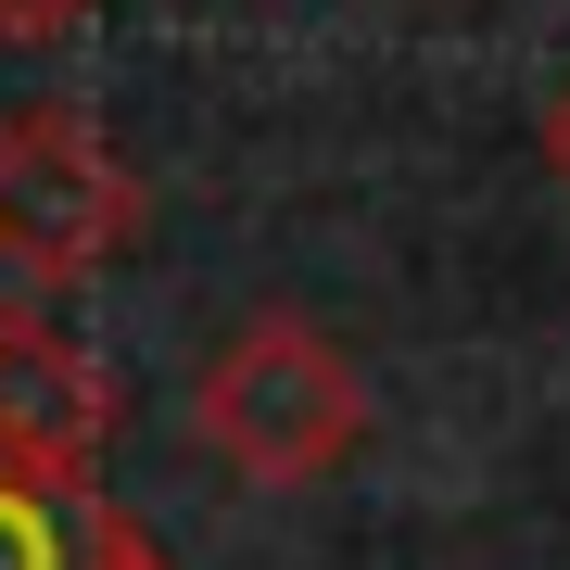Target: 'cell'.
Listing matches in <instances>:
<instances>
[{"label":"cell","mask_w":570,"mask_h":570,"mask_svg":"<svg viewBox=\"0 0 570 570\" xmlns=\"http://www.w3.org/2000/svg\"><path fill=\"white\" fill-rule=\"evenodd\" d=\"M190 431L228 482L254 494H292V482H330L355 444H367V381L355 355L330 343L305 305H266L216 343V367L190 381Z\"/></svg>","instance_id":"6da1fadb"},{"label":"cell","mask_w":570,"mask_h":570,"mask_svg":"<svg viewBox=\"0 0 570 570\" xmlns=\"http://www.w3.org/2000/svg\"><path fill=\"white\" fill-rule=\"evenodd\" d=\"M140 242V178L77 102H26L0 115V266L39 292H77L89 266H115Z\"/></svg>","instance_id":"7a4b0ae2"},{"label":"cell","mask_w":570,"mask_h":570,"mask_svg":"<svg viewBox=\"0 0 570 570\" xmlns=\"http://www.w3.org/2000/svg\"><path fill=\"white\" fill-rule=\"evenodd\" d=\"M102 444H115V367L63 317L0 330V456H13L26 482L102 494Z\"/></svg>","instance_id":"3957f363"},{"label":"cell","mask_w":570,"mask_h":570,"mask_svg":"<svg viewBox=\"0 0 570 570\" xmlns=\"http://www.w3.org/2000/svg\"><path fill=\"white\" fill-rule=\"evenodd\" d=\"M89 508H102V494L26 482V469L0 456V570H77V546H89Z\"/></svg>","instance_id":"277c9868"},{"label":"cell","mask_w":570,"mask_h":570,"mask_svg":"<svg viewBox=\"0 0 570 570\" xmlns=\"http://www.w3.org/2000/svg\"><path fill=\"white\" fill-rule=\"evenodd\" d=\"M102 0H0V51H63Z\"/></svg>","instance_id":"5b68a950"},{"label":"cell","mask_w":570,"mask_h":570,"mask_svg":"<svg viewBox=\"0 0 570 570\" xmlns=\"http://www.w3.org/2000/svg\"><path fill=\"white\" fill-rule=\"evenodd\" d=\"M77 570H178V558H165V546H153V532L127 520V508H89V546H77Z\"/></svg>","instance_id":"8992f818"},{"label":"cell","mask_w":570,"mask_h":570,"mask_svg":"<svg viewBox=\"0 0 570 570\" xmlns=\"http://www.w3.org/2000/svg\"><path fill=\"white\" fill-rule=\"evenodd\" d=\"M546 165H558V178H570V89H558V102H546Z\"/></svg>","instance_id":"52a82bcc"}]
</instances>
